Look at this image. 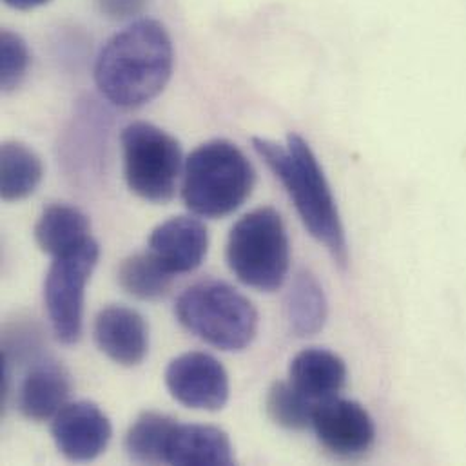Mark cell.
<instances>
[{
	"label": "cell",
	"instance_id": "cell-1",
	"mask_svg": "<svg viewBox=\"0 0 466 466\" xmlns=\"http://www.w3.org/2000/svg\"><path fill=\"white\" fill-rule=\"evenodd\" d=\"M173 67L175 47L166 25L138 18L104 44L95 62V84L109 104L138 109L166 89Z\"/></svg>",
	"mask_w": 466,
	"mask_h": 466
},
{
	"label": "cell",
	"instance_id": "cell-2",
	"mask_svg": "<svg viewBox=\"0 0 466 466\" xmlns=\"http://www.w3.org/2000/svg\"><path fill=\"white\" fill-rule=\"evenodd\" d=\"M252 146L283 186L305 229L329 250L338 265L345 267L349 263V243L341 215L325 171L309 142L301 135L290 133L285 144L252 138Z\"/></svg>",
	"mask_w": 466,
	"mask_h": 466
},
{
	"label": "cell",
	"instance_id": "cell-3",
	"mask_svg": "<svg viewBox=\"0 0 466 466\" xmlns=\"http://www.w3.org/2000/svg\"><path fill=\"white\" fill-rule=\"evenodd\" d=\"M256 171L245 153L226 138L198 146L184 164L182 198L202 218H224L252 195Z\"/></svg>",
	"mask_w": 466,
	"mask_h": 466
},
{
	"label": "cell",
	"instance_id": "cell-4",
	"mask_svg": "<svg viewBox=\"0 0 466 466\" xmlns=\"http://www.w3.org/2000/svg\"><path fill=\"white\" fill-rule=\"evenodd\" d=\"M175 314L186 330L224 352L245 350L258 334V310L226 281L187 287L177 299Z\"/></svg>",
	"mask_w": 466,
	"mask_h": 466
},
{
	"label": "cell",
	"instance_id": "cell-5",
	"mask_svg": "<svg viewBox=\"0 0 466 466\" xmlns=\"http://www.w3.org/2000/svg\"><path fill=\"white\" fill-rule=\"evenodd\" d=\"M234 276L258 292L278 290L290 268V241L281 215L259 208L241 217L231 229L226 247Z\"/></svg>",
	"mask_w": 466,
	"mask_h": 466
},
{
	"label": "cell",
	"instance_id": "cell-6",
	"mask_svg": "<svg viewBox=\"0 0 466 466\" xmlns=\"http://www.w3.org/2000/svg\"><path fill=\"white\" fill-rule=\"evenodd\" d=\"M124 178L133 195L151 204H167L184 175L180 142L151 122H133L122 129Z\"/></svg>",
	"mask_w": 466,
	"mask_h": 466
},
{
	"label": "cell",
	"instance_id": "cell-7",
	"mask_svg": "<svg viewBox=\"0 0 466 466\" xmlns=\"http://www.w3.org/2000/svg\"><path fill=\"white\" fill-rule=\"evenodd\" d=\"M100 247L91 236L78 248L53 258L44 281V303L55 338L78 343L84 329L86 287L98 263Z\"/></svg>",
	"mask_w": 466,
	"mask_h": 466
},
{
	"label": "cell",
	"instance_id": "cell-8",
	"mask_svg": "<svg viewBox=\"0 0 466 466\" xmlns=\"http://www.w3.org/2000/svg\"><path fill=\"white\" fill-rule=\"evenodd\" d=\"M166 387L184 407L193 410H222L231 396L226 367L208 352H186L166 369Z\"/></svg>",
	"mask_w": 466,
	"mask_h": 466
},
{
	"label": "cell",
	"instance_id": "cell-9",
	"mask_svg": "<svg viewBox=\"0 0 466 466\" xmlns=\"http://www.w3.org/2000/svg\"><path fill=\"white\" fill-rule=\"evenodd\" d=\"M310 427L321 447L338 458H361L376 443L372 416L352 400L334 396L316 403Z\"/></svg>",
	"mask_w": 466,
	"mask_h": 466
},
{
	"label": "cell",
	"instance_id": "cell-10",
	"mask_svg": "<svg viewBox=\"0 0 466 466\" xmlns=\"http://www.w3.org/2000/svg\"><path fill=\"white\" fill-rule=\"evenodd\" d=\"M51 436L66 460L87 463L106 452L113 438V427L96 403L73 401L51 420Z\"/></svg>",
	"mask_w": 466,
	"mask_h": 466
},
{
	"label": "cell",
	"instance_id": "cell-11",
	"mask_svg": "<svg viewBox=\"0 0 466 466\" xmlns=\"http://www.w3.org/2000/svg\"><path fill=\"white\" fill-rule=\"evenodd\" d=\"M96 347L120 367H138L149 352V327L144 316L126 305H109L95 318Z\"/></svg>",
	"mask_w": 466,
	"mask_h": 466
},
{
	"label": "cell",
	"instance_id": "cell-12",
	"mask_svg": "<svg viewBox=\"0 0 466 466\" xmlns=\"http://www.w3.org/2000/svg\"><path fill=\"white\" fill-rule=\"evenodd\" d=\"M208 250L209 233L197 217H173L149 236V252L175 276L197 270Z\"/></svg>",
	"mask_w": 466,
	"mask_h": 466
},
{
	"label": "cell",
	"instance_id": "cell-13",
	"mask_svg": "<svg viewBox=\"0 0 466 466\" xmlns=\"http://www.w3.org/2000/svg\"><path fill=\"white\" fill-rule=\"evenodd\" d=\"M71 389V376L60 363L40 361L20 385L18 409L29 421L53 420L67 405Z\"/></svg>",
	"mask_w": 466,
	"mask_h": 466
},
{
	"label": "cell",
	"instance_id": "cell-14",
	"mask_svg": "<svg viewBox=\"0 0 466 466\" xmlns=\"http://www.w3.org/2000/svg\"><path fill=\"white\" fill-rule=\"evenodd\" d=\"M234 449L229 436L211 425L177 423L166 449V465L229 466Z\"/></svg>",
	"mask_w": 466,
	"mask_h": 466
},
{
	"label": "cell",
	"instance_id": "cell-15",
	"mask_svg": "<svg viewBox=\"0 0 466 466\" xmlns=\"http://www.w3.org/2000/svg\"><path fill=\"white\" fill-rule=\"evenodd\" d=\"M347 376L345 361L318 347L298 352L289 365V381L314 403L338 396L347 385Z\"/></svg>",
	"mask_w": 466,
	"mask_h": 466
},
{
	"label": "cell",
	"instance_id": "cell-16",
	"mask_svg": "<svg viewBox=\"0 0 466 466\" xmlns=\"http://www.w3.org/2000/svg\"><path fill=\"white\" fill-rule=\"evenodd\" d=\"M33 234L40 250L56 258L86 243L91 238V224L78 208L53 204L42 211Z\"/></svg>",
	"mask_w": 466,
	"mask_h": 466
},
{
	"label": "cell",
	"instance_id": "cell-17",
	"mask_svg": "<svg viewBox=\"0 0 466 466\" xmlns=\"http://www.w3.org/2000/svg\"><path fill=\"white\" fill-rule=\"evenodd\" d=\"M285 318L289 330L296 338L316 336L327 323L329 301L318 278L309 270H299L287 292Z\"/></svg>",
	"mask_w": 466,
	"mask_h": 466
},
{
	"label": "cell",
	"instance_id": "cell-18",
	"mask_svg": "<svg viewBox=\"0 0 466 466\" xmlns=\"http://www.w3.org/2000/svg\"><path fill=\"white\" fill-rule=\"evenodd\" d=\"M44 166L40 157L25 144L7 140L0 147V197L5 202H20L40 186Z\"/></svg>",
	"mask_w": 466,
	"mask_h": 466
},
{
	"label": "cell",
	"instance_id": "cell-19",
	"mask_svg": "<svg viewBox=\"0 0 466 466\" xmlns=\"http://www.w3.org/2000/svg\"><path fill=\"white\" fill-rule=\"evenodd\" d=\"M177 420L160 412H144L126 434V452L131 461L140 465L166 463V449Z\"/></svg>",
	"mask_w": 466,
	"mask_h": 466
},
{
	"label": "cell",
	"instance_id": "cell-20",
	"mask_svg": "<svg viewBox=\"0 0 466 466\" xmlns=\"http://www.w3.org/2000/svg\"><path fill=\"white\" fill-rule=\"evenodd\" d=\"M175 278L149 250L127 256L118 267L120 287L129 296L146 301L166 296Z\"/></svg>",
	"mask_w": 466,
	"mask_h": 466
},
{
	"label": "cell",
	"instance_id": "cell-21",
	"mask_svg": "<svg viewBox=\"0 0 466 466\" xmlns=\"http://www.w3.org/2000/svg\"><path fill=\"white\" fill-rule=\"evenodd\" d=\"M316 403L299 392L290 381H276L265 398L268 420L279 429L299 432L312 425Z\"/></svg>",
	"mask_w": 466,
	"mask_h": 466
},
{
	"label": "cell",
	"instance_id": "cell-22",
	"mask_svg": "<svg viewBox=\"0 0 466 466\" xmlns=\"http://www.w3.org/2000/svg\"><path fill=\"white\" fill-rule=\"evenodd\" d=\"M31 66V53L25 40L9 29L0 35V86L11 93L22 86Z\"/></svg>",
	"mask_w": 466,
	"mask_h": 466
},
{
	"label": "cell",
	"instance_id": "cell-23",
	"mask_svg": "<svg viewBox=\"0 0 466 466\" xmlns=\"http://www.w3.org/2000/svg\"><path fill=\"white\" fill-rule=\"evenodd\" d=\"M149 0H95L98 11L111 20H131L144 13Z\"/></svg>",
	"mask_w": 466,
	"mask_h": 466
},
{
	"label": "cell",
	"instance_id": "cell-24",
	"mask_svg": "<svg viewBox=\"0 0 466 466\" xmlns=\"http://www.w3.org/2000/svg\"><path fill=\"white\" fill-rule=\"evenodd\" d=\"M49 2L51 0H4L5 5H9L11 9H16V11H33Z\"/></svg>",
	"mask_w": 466,
	"mask_h": 466
}]
</instances>
